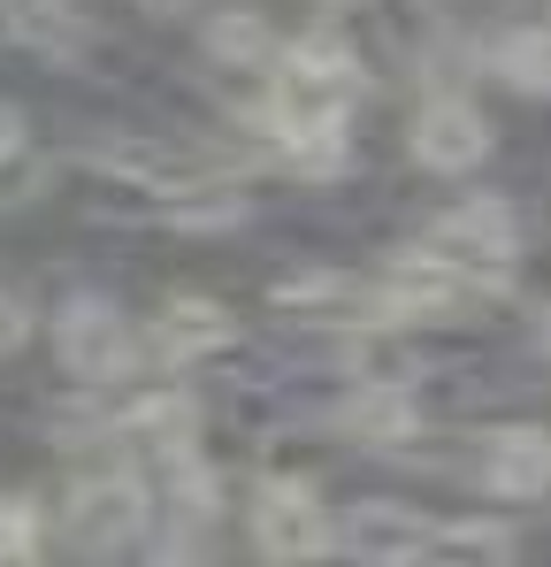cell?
Segmentation results:
<instances>
[{
    "label": "cell",
    "mask_w": 551,
    "mask_h": 567,
    "mask_svg": "<svg viewBox=\"0 0 551 567\" xmlns=\"http://www.w3.org/2000/svg\"><path fill=\"white\" fill-rule=\"evenodd\" d=\"M422 246H429L445 269H459L467 284H506L513 254H521V223H513V207H506L498 192H475V199H453V207L429 223Z\"/></svg>",
    "instance_id": "6da1fadb"
},
{
    "label": "cell",
    "mask_w": 551,
    "mask_h": 567,
    "mask_svg": "<svg viewBox=\"0 0 551 567\" xmlns=\"http://www.w3.org/2000/svg\"><path fill=\"white\" fill-rule=\"evenodd\" d=\"M62 522H70V545H77V553H123V545L146 537L154 491H146L138 475H123V468L85 475V483L70 491V506H62Z\"/></svg>",
    "instance_id": "7a4b0ae2"
},
{
    "label": "cell",
    "mask_w": 551,
    "mask_h": 567,
    "mask_svg": "<svg viewBox=\"0 0 551 567\" xmlns=\"http://www.w3.org/2000/svg\"><path fill=\"white\" fill-rule=\"evenodd\" d=\"M54 353H62V369L85 383H115L131 361H138V346H131V322L107 307V299H62V315H54Z\"/></svg>",
    "instance_id": "3957f363"
},
{
    "label": "cell",
    "mask_w": 551,
    "mask_h": 567,
    "mask_svg": "<svg viewBox=\"0 0 551 567\" xmlns=\"http://www.w3.org/2000/svg\"><path fill=\"white\" fill-rule=\"evenodd\" d=\"M253 545L269 560H314V553H337V522L322 514V498L291 475H269L253 491Z\"/></svg>",
    "instance_id": "277c9868"
},
{
    "label": "cell",
    "mask_w": 551,
    "mask_h": 567,
    "mask_svg": "<svg viewBox=\"0 0 551 567\" xmlns=\"http://www.w3.org/2000/svg\"><path fill=\"white\" fill-rule=\"evenodd\" d=\"M482 154H490V123H482L475 100H459V93L422 100V115H414V162H422V169L459 177V169H475Z\"/></svg>",
    "instance_id": "5b68a950"
},
{
    "label": "cell",
    "mask_w": 551,
    "mask_h": 567,
    "mask_svg": "<svg viewBox=\"0 0 551 567\" xmlns=\"http://www.w3.org/2000/svg\"><path fill=\"white\" fill-rule=\"evenodd\" d=\"M337 545H345L353 560H414V553H429V545H437V529H429L414 506L367 498V506H353V514L337 522Z\"/></svg>",
    "instance_id": "8992f818"
},
{
    "label": "cell",
    "mask_w": 551,
    "mask_h": 567,
    "mask_svg": "<svg viewBox=\"0 0 551 567\" xmlns=\"http://www.w3.org/2000/svg\"><path fill=\"white\" fill-rule=\"evenodd\" d=\"M482 491H498V498H537V491H551V437L544 430H498L482 445Z\"/></svg>",
    "instance_id": "52a82bcc"
},
{
    "label": "cell",
    "mask_w": 551,
    "mask_h": 567,
    "mask_svg": "<svg viewBox=\"0 0 551 567\" xmlns=\"http://www.w3.org/2000/svg\"><path fill=\"white\" fill-rule=\"evenodd\" d=\"M490 78L506 93H529V100H551V23H513L490 39Z\"/></svg>",
    "instance_id": "ba28073f"
},
{
    "label": "cell",
    "mask_w": 551,
    "mask_h": 567,
    "mask_svg": "<svg viewBox=\"0 0 551 567\" xmlns=\"http://www.w3.org/2000/svg\"><path fill=\"white\" fill-rule=\"evenodd\" d=\"M207 54H215L222 70H269L283 47H276L261 8H215V16H207Z\"/></svg>",
    "instance_id": "9c48e42d"
},
{
    "label": "cell",
    "mask_w": 551,
    "mask_h": 567,
    "mask_svg": "<svg viewBox=\"0 0 551 567\" xmlns=\"http://www.w3.org/2000/svg\"><path fill=\"white\" fill-rule=\"evenodd\" d=\"M215 346H230V315L215 299H177L162 315V330H154V353L162 361H191V353H215Z\"/></svg>",
    "instance_id": "30bf717a"
},
{
    "label": "cell",
    "mask_w": 551,
    "mask_h": 567,
    "mask_svg": "<svg viewBox=\"0 0 551 567\" xmlns=\"http://www.w3.org/2000/svg\"><path fill=\"white\" fill-rule=\"evenodd\" d=\"M92 162L100 169H115V177H138V185H162V192H184L199 177V162H184L169 146H146V138H115V146H92Z\"/></svg>",
    "instance_id": "8fae6325"
},
{
    "label": "cell",
    "mask_w": 551,
    "mask_h": 567,
    "mask_svg": "<svg viewBox=\"0 0 551 567\" xmlns=\"http://www.w3.org/2000/svg\"><path fill=\"white\" fill-rule=\"evenodd\" d=\"M353 437L367 445H398L406 430H414V399H406V383H367L361 399H345V414H337Z\"/></svg>",
    "instance_id": "7c38bea8"
},
{
    "label": "cell",
    "mask_w": 551,
    "mask_h": 567,
    "mask_svg": "<svg viewBox=\"0 0 551 567\" xmlns=\"http://www.w3.org/2000/svg\"><path fill=\"white\" fill-rule=\"evenodd\" d=\"M123 437L177 453L184 437H191V399H184V391H146V399H138V406L123 414Z\"/></svg>",
    "instance_id": "4fadbf2b"
},
{
    "label": "cell",
    "mask_w": 551,
    "mask_h": 567,
    "mask_svg": "<svg viewBox=\"0 0 551 567\" xmlns=\"http://www.w3.org/2000/svg\"><path fill=\"white\" fill-rule=\"evenodd\" d=\"M429 553H453V560H513V529H498V522H453V529H437Z\"/></svg>",
    "instance_id": "5bb4252c"
},
{
    "label": "cell",
    "mask_w": 551,
    "mask_h": 567,
    "mask_svg": "<svg viewBox=\"0 0 551 567\" xmlns=\"http://www.w3.org/2000/svg\"><path fill=\"white\" fill-rule=\"evenodd\" d=\"M23 553H39V522L23 498H0V560H23Z\"/></svg>",
    "instance_id": "9a60e30c"
},
{
    "label": "cell",
    "mask_w": 551,
    "mask_h": 567,
    "mask_svg": "<svg viewBox=\"0 0 551 567\" xmlns=\"http://www.w3.org/2000/svg\"><path fill=\"white\" fill-rule=\"evenodd\" d=\"M23 338H31V307H23V299H15V291L0 284V361H8V353H15Z\"/></svg>",
    "instance_id": "2e32d148"
},
{
    "label": "cell",
    "mask_w": 551,
    "mask_h": 567,
    "mask_svg": "<svg viewBox=\"0 0 551 567\" xmlns=\"http://www.w3.org/2000/svg\"><path fill=\"white\" fill-rule=\"evenodd\" d=\"M15 154H23V107H15V100H0V169H8Z\"/></svg>",
    "instance_id": "e0dca14e"
},
{
    "label": "cell",
    "mask_w": 551,
    "mask_h": 567,
    "mask_svg": "<svg viewBox=\"0 0 551 567\" xmlns=\"http://www.w3.org/2000/svg\"><path fill=\"white\" fill-rule=\"evenodd\" d=\"M138 8H146V16H191L199 0H138Z\"/></svg>",
    "instance_id": "ac0fdd59"
},
{
    "label": "cell",
    "mask_w": 551,
    "mask_h": 567,
    "mask_svg": "<svg viewBox=\"0 0 551 567\" xmlns=\"http://www.w3.org/2000/svg\"><path fill=\"white\" fill-rule=\"evenodd\" d=\"M330 8H361V0H330Z\"/></svg>",
    "instance_id": "d6986e66"
},
{
    "label": "cell",
    "mask_w": 551,
    "mask_h": 567,
    "mask_svg": "<svg viewBox=\"0 0 551 567\" xmlns=\"http://www.w3.org/2000/svg\"><path fill=\"white\" fill-rule=\"evenodd\" d=\"M544 338H551V330H544Z\"/></svg>",
    "instance_id": "ffe728a7"
}]
</instances>
